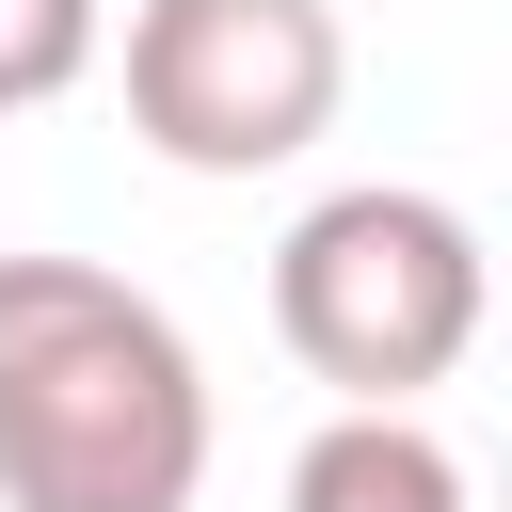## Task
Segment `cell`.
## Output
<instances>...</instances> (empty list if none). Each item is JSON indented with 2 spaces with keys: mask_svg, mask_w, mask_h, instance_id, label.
<instances>
[{
  "mask_svg": "<svg viewBox=\"0 0 512 512\" xmlns=\"http://www.w3.org/2000/svg\"><path fill=\"white\" fill-rule=\"evenodd\" d=\"M352 32L336 0H144L128 16V128L176 176H272L336 128Z\"/></svg>",
  "mask_w": 512,
  "mask_h": 512,
  "instance_id": "3957f363",
  "label": "cell"
},
{
  "mask_svg": "<svg viewBox=\"0 0 512 512\" xmlns=\"http://www.w3.org/2000/svg\"><path fill=\"white\" fill-rule=\"evenodd\" d=\"M208 368L96 256H0V512H192Z\"/></svg>",
  "mask_w": 512,
  "mask_h": 512,
  "instance_id": "6da1fadb",
  "label": "cell"
},
{
  "mask_svg": "<svg viewBox=\"0 0 512 512\" xmlns=\"http://www.w3.org/2000/svg\"><path fill=\"white\" fill-rule=\"evenodd\" d=\"M96 0H0V112H48L80 64H96Z\"/></svg>",
  "mask_w": 512,
  "mask_h": 512,
  "instance_id": "5b68a950",
  "label": "cell"
},
{
  "mask_svg": "<svg viewBox=\"0 0 512 512\" xmlns=\"http://www.w3.org/2000/svg\"><path fill=\"white\" fill-rule=\"evenodd\" d=\"M288 512H480V496L432 416H320L288 464Z\"/></svg>",
  "mask_w": 512,
  "mask_h": 512,
  "instance_id": "277c9868",
  "label": "cell"
},
{
  "mask_svg": "<svg viewBox=\"0 0 512 512\" xmlns=\"http://www.w3.org/2000/svg\"><path fill=\"white\" fill-rule=\"evenodd\" d=\"M480 224L448 192H320L288 240H272V336L304 352V384H336V416H416L464 352H480Z\"/></svg>",
  "mask_w": 512,
  "mask_h": 512,
  "instance_id": "7a4b0ae2",
  "label": "cell"
}]
</instances>
